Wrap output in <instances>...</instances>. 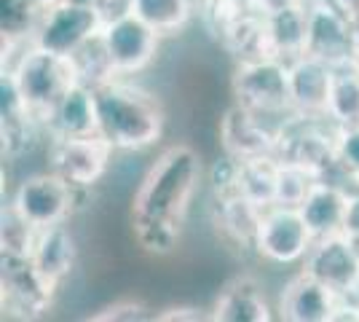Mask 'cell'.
Here are the masks:
<instances>
[{
    "label": "cell",
    "instance_id": "obj_31",
    "mask_svg": "<svg viewBox=\"0 0 359 322\" xmlns=\"http://www.w3.org/2000/svg\"><path fill=\"white\" fill-rule=\"evenodd\" d=\"M338 169L354 183L359 175V126H344L338 132ZM357 188V185H354Z\"/></svg>",
    "mask_w": 359,
    "mask_h": 322
},
{
    "label": "cell",
    "instance_id": "obj_36",
    "mask_svg": "<svg viewBox=\"0 0 359 322\" xmlns=\"http://www.w3.org/2000/svg\"><path fill=\"white\" fill-rule=\"evenodd\" d=\"M35 3H38V6H41V11H48V8H54V6H60L62 0H35Z\"/></svg>",
    "mask_w": 359,
    "mask_h": 322
},
{
    "label": "cell",
    "instance_id": "obj_10",
    "mask_svg": "<svg viewBox=\"0 0 359 322\" xmlns=\"http://www.w3.org/2000/svg\"><path fill=\"white\" fill-rule=\"evenodd\" d=\"M57 285H51L30 258L0 255V304L8 317L35 320L54 307Z\"/></svg>",
    "mask_w": 359,
    "mask_h": 322
},
{
    "label": "cell",
    "instance_id": "obj_33",
    "mask_svg": "<svg viewBox=\"0 0 359 322\" xmlns=\"http://www.w3.org/2000/svg\"><path fill=\"white\" fill-rule=\"evenodd\" d=\"M346 236L354 239V245L359 247V188L351 191L348 196V207H346V217H344V229H341Z\"/></svg>",
    "mask_w": 359,
    "mask_h": 322
},
{
    "label": "cell",
    "instance_id": "obj_32",
    "mask_svg": "<svg viewBox=\"0 0 359 322\" xmlns=\"http://www.w3.org/2000/svg\"><path fill=\"white\" fill-rule=\"evenodd\" d=\"M153 320H158V322H175V320L198 322V320H212V314H204V309H198V307H169V309H161L158 314H153Z\"/></svg>",
    "mask_w": 359,
    "mask_h": 322
},
{
    "label": "cell",
    "instance_id": "obj_30",
    "mask_svg": "<svg viewBox=\"0 0 359 322\" xmlns=\"http://www.w3.org/2000/svg\"><path fill=\"white\" fill-rule=\"evenodd\" d=\"M148 307L137 298H118L105 309H100L97 314H91V322H140L148 320Z\"/></svg>",
    "mask_w": 359,
    "mask_h": 322
},
{
    "label": "cell",
    "instance_id": "obj_13",
    "mask_svg": "<svg viewBox=\"0 0 359 322\" xmlns=\"http://www.w3.org/2000/svg\"><path fill=\"white\" fill-rule=\"evenodd\" d=\"M303 271L316 276L322 285H327L341 298L351 295L359 279V247L344 231L316 236L314 247L309 250L303 261Z\"/></svg>",
    "mask_w": 359,
    "mask_h": 322
},
{
    "label": "cell",
    "instance_id": "obj_12",
    "mask_svg": "<svg viewBox=\"0 0 359 322\" xmlns=\"http://www.w3.org/2000/svg\"><path fill=\"white\" fill-rule=\"evenodd\" d=\"M306 54L332 67L357 60V27L332 0H309Z\"/></svg>",
    "mask_w": 359,
    "mask_h": 322
},
{
    "label": "cell",
    "instance_id": "obj_17",
    "mask_svg": "<svg viewBox=\"0 0 359 322\" xmlns=\"http://www.w3.org/2000/svg\"><path fill=\"white\" fill-rule=\"evenodd\" d=\"M212 320L217 322H269L273 320V309L263 293V285L250 274L233 276L225 282L215 307Z\"/></svg>",
    "mask_w": 359,
    "mask_h": 322
},
{
    "label": "cell",
    "instance_id": "obj_35",
    "mask_svg": "<svg viewBox=\"0 0 359 322\" xmlns=\"http://www.w3.org/2000/svg\"><path fill=\"white\" fill-rule=\"evenodd\" d=\"M341 11L351 16V22H354V27H359V0H332Z\"/></svg>",
    "mask_w": 359,
    "mask_h": 322
},
{
    "label": "cell",
    "instance_id": "obj_5",
    "mask_svg": "<svg viewBox=\"0 0 359 322\" xmlns=\"http://www.w3.org/2000/svg\"><path fill=\"white\" fill-rule=\"evenodd\" d=\"M338 132L341 126L330 116H309V113H292L279 135L273 156L285 164H298L311 169L319 177L338 175Z\"/></svg>",
    "mask_w": 359,
    "mask_h": 322
},
{
    "label": "cell",
    "instance_id": "obj_26",
    "mask_svg": "<svg viewBox=\"0 0 359 322\" xmlns=\"http://www.w3.org/2000/svg\"><path fill=\"white\" fill-rule=\"evenodd\" d=\"M41 231L32 226L25 215L8 201L3 207V223H0V255H16L30 258Z\"/></svg>",
    "mask_w": 359,
    "mask_h": 322
},
{
    "label": "cell",
    "instance_id": "obj_18",
    "mask_svg": "<svg viewBox=\"0 0 359 322\" xmlns=\"http://www.w3.org/2000/svg\"><path fill=\"white\" fill-rule=\"evenodd\" d=\"M290 65V94L295 113L309 116H327V97L332 83V65L303 54Z\"/></svg>",
    "mask_w": 359,
    "mask_h": 322
},
{
    "label": "cell",
    "instance_id": "obj_19",
    "mask_svg": "<svg viewBox=\"0 0 359 322\" xmlns=\"http://www.w3.org/2000/svg\"><path fill=\"white\" fill-rule=\"evenodd\" d=\"M351 185L338 183V180H327L319 177L311 194L298 210L306 217L309 229L314 231V236H327V234H338L344 229L346 207H348V196H351Z\"/></svg>",
    "mask_w": 359,
    "mask_h": 322
},
{
    "label": "cell",
    "instance_id": "obj_23",
    "mask_svg": "<svg viewBox=\"0 0 359 322\" xmlns=\"http://www.w3.org/2000/svg\"><path fill=\"white\" fill-rule=\"evenodd\" d=\"M129 11L161 38H172L191 27L198 16V0H129Z\"/></svg>",
    "mask_w": 359,
    "mask_h": 322
},
{
    "label": "cell",
    "instance_id": "obj_6",
    "mask_svg": "<svg viewBox=\"0 0 359 322\" xmlns=\"http://www.w3.org/2000/svg\"><path fill=\"white\" fill-rule=\"evenodd\" d=\"M314 239V231L309 229L298 207L273 204L260 217L255 234V253L273 266H298L306 261Z\"/></svg>",
    "mask_w": 359,
    "mask_h": 322
},
{
    "label": "cell",
    "instance_id": "obj_3",
    "mask_svg": "<svg viewBox=\"0 0 359 322\" xmlns=\"http://www.w3.org/2000/svg\"><path fill=\"white\" fill-rule=\"evenodd\" d=\"M11 81H14L16 92L22 97L25 107L32 113V119L43 123L46 135H48V121L51 113L57 110L62 97L73 89L78 81L75 65L70 57H62L54 51L27 43L8 67H3Z\"/></svg>",
    "mask_w": 359,
    "mask_h": 322
},
{
    "label": "cell",
    "instance_id": "obj_38",
    "mask_svg": "<svg viewBox=\"0 0 359 322\" xmlns=\"http://www.w3.org/2000/svg\"><path fill=\"white\" fill-rule=\"evenodd\" d=\"M354 185H357V188H359V175H357V180H354Z\"/></svg>",
    "mask_w": 359,
    "mask_h": 322
},
{
    "label": "cell",
    "instance_id": "obj_2",
    "mask_svg": "<svg viewBox=\"0 0 359 322\" xmlns=\"http://www.w3.org/2000/svg\"><path fill=\"white\" fill-rule=\"evenodd\" d=\"M91 92L100 135L116 148V154H140L161 140L166 116L156 94L121 76L94 86Z\"/></svg>",
    "mask_w": 359,
    "mask_h": 322
},
{
    "label": "cell",
    "instance_id": "obj_37",
    "mask_svg": "<svg viewBox=\"0 0 359 322\" xmlns=\"http://www.w3.org/2000/svg\"><path fill=\"white\" fill-rule=\"evenodd\" d=\"M354 298H359V279H357V285H354V293H351Z\"/></svg>",
    "mask_w": 359,
    "mask_h": 322
},
{
    "label": "cell",
    "instance_id": "obj_28",
    "mask_svg": "<svg viewBox=\"0 0 359 322\" xmlns=\"http://www.w3.org/2000/svg\"><path fill=\"white\" fill-rule=\"evenodd\" d=\"M100 35H102V32H100ZM100 35L70 57L75 65V73H78V81L86 83V86H91V89L100 86V83H105V81H110V78H116L113 65H110V60H107L105 43H102Z\"/></svg>",
    "mask_w": 359,
    "mask_h": 322
},
{
    "label": "cell",
    "instance_id": "obj_4",
    "mask_svg": "<svg viewBox=\"0 0 359 322\" xmlns=\"http://www.w3.org/2000/svg\"><path fill=\"white\" fill-rule=\"evenodd\" d=\"M231 92L233 102L252 110L276 129H282V123L295 113L290 94V65L276 57L236 62Z\"/></svg>",
    "mask_w": 359,
    "mask_h": 322
},
{
    "label": "cell",
    "instance_id": "obj_14",
    "mask_svg": "<svg viewBox=\"0 0 359 322\" xmlns=\"http://www.w3.org/2000/svg\"><path fill=\"white\" fill-rule=\"evenodd\" d=\"M276 135H279L276 126L263 121L260 116L241 107L239 102H233L220 119V145L225 154L239 159V161L273 156Z\"/></svg>",
    "mask_w": 359,
    "mask_h": 322
},
{
    "label": "cell",
    "instance_id": "obj_24",
    "mask_svg": "<svg viewBox=\"0 0 359 322\" xmlns=\"http://www.w3.org/2000/svg\"><path fill=\"white\" fill-rule=\"evenodd\" d=\"M327 116L344 126H359V65L346 62L332 67Z\"/></svg>",
    "mask_w": 359,
    "mask_h": 322
},
{
    "label": "cell",
    "instance_id": "obj_34",
    "mask_svg": "<svg viewBox=\"0 0 359 322\" xmlns=\"http://www.w3.org/2000/svg\"><path fill=\"white\" fill-rule=\"evenodd\" d=\"M266 14L271 11H279V8H287V6H298V3H309V0H255Z\"/></svg>",
    "mask_w": 359,
    "mask_h": 322
},
{
    "label": "cell",
    "instance_id": "obj_25",
    "mask_svg": "<svg viewBox=\"0 0 359 322\" xmlns=\"http://www.w3.org/2000/svg\"><path fill=\"white\" fill-rule=\"evenodd\" d=\"M276 175H279V159L276 156H260L250 161H239V188L250 201L260 210H269L276 204Z\"/></svg>",
    "mask_w": 359,
    "mask_h": 322
},
{
    "label": "cell",
    "instance_id": "obj_29",
    "mask_svg": "<svg viewBox=\"0 0 359 322\" xmlns=\"http://www.w3.org/2000/svg\"><path fill=\"white\" fill-rule=\"evenodd\" d=\"M319 175L311 169H303L298 164H285L279 161V175H276V204H287V207H300L306 196L311 194Z\"/></svg>",
    "mask_w": 359,
    "mask_h": 322
},
{
    "label": "cell",
    "instance_id": "obj_27",
    "mask_svg": "<svg viewBox=\"0 0 359 322\" xmlns=\"http://www.w3.org/2000/svg\"><path fill=\"white\" fill-rule=\"evenodd\" d=\"M41 16L43 11L35 0H3V38L16 43H32Z\"/></svg>",
    "mask_w": 359,
    "mask_h": 322
},
{
    "label": "cell",
    "instance_id": "obj_21",
    "mask_svg": "<svg viewBox=\"0 0 359 322\" xmlns=\"http://www.w3.org/2000/svg\"><path fill=\"white\" fill-rule=\"evenodd\" d=\"M83 135H100L97 102H94L91 86L75 83L73 89L62 97L57 110L51 113L48 137H83Z\"/></svg>",
    "mask_w": 359,
    "mask_h": 322
},
{
    "label": "cell",
    "instance_id": "obj_8",
    "mask_svg": "<svg viewBox=\"0 0 359 322\" xmlns=\"http://www.w3.org/2000/svg\"><path fill=\"white\" fill-rule=\"evenodd\" d=\"M100 38L105 43L113 73L121 78H135L145 73L156 62L158 43H161V35L132 11H121V14L110 16Z\"/></svg>",
    "mask_w": 359,
    "mask_h": 322
},
{
    "label": "cell",
    "instance_id": "obj_20",
    "mask_svg": "<svg viewBox=\"0 0 359 322\" xmlns=\"http://www.w3.org/2000/svg\"><path fill=\"white\" fill-rule=\"evenodd\" d=\"M30 261L35 263V269L51 285L62 288V282L73 274L75 263H78V247H75V239L70 229H67V223L41 229Z\"/></svg>",
    "mask_w": 359,
    "mask_h": 322
},
{
    "label": "cell",
    "instance_id": "obj_7",
    "mask_svg": "<svg viewBox=\"0 0 359 322\" xmlns=\"http://www.w3.org/2000/svg\"><path fill=\"white\" fill-rule=\"evenodd\" d=\"M105 22V11H100L97 6L62 0L60 6L48 8L41 16L35 35H32V43L46 51L62 54V57H73L75 51H81L102 32Z\"/></svg>",
    "mask_w": 359,
    "mask_h": 322
},
{
    "label": "cell",
    "instance_id": "obj_9",
    "mask_svg": "<svg viewBox=\"0 0 359 322\" xmlns=\"http://www.w3.org/2000/svg\"><path fill=\"white\" fill-rule=\"evenodd\" d=\"M116 148L102 135L48 137V169L57 172L75 191H89L110 169Z\"/></svg>",
    "mask_w": 359,
    "mask_h": 322
},
{
    "label": "cell",
    "instance_id": "obj_16",
    "mask_svg": "<svg viewBox=\"0 0 359 322\" xmlns=\"http://www.w3.org/2000/svg\"><path fill=\"white\" fill-rule=\"evenodd\" d=\"M263 213L266 210H260L255 201L247 199L239 188L212 194V226H217L225 242L239 247L241 253L255 250V234Z\"/></svg>",
    "mask_w": 359,
    "mask_h": 322
},
{
    "label": "cell",
    "instance_id": "obj_11",
    "mask_svg": "<svg viewBox=\"0 0 359 322\" xmlns=\"http://www.w3.org/2000/svg\"><path fill=\"white\" fill-rule=\"evenodd\" d=\"M75 194L78 191L73 185L48 169V172H35L16 185L11 204L41 231L67 223V217L73 213Z\"/></svg>",
    "mask_w": 359,
    "mask_h": 322
},
{
    "label": "cell",
    "instance_id": "obj_1",
    "mask_svg": "<svg viewBox=\"0 0 359 322\" xmlns=\"http://www.w3.org/2000/svg\"><path fill=\"white\" fill-rule=\"evenodd\" d=\"M201 177V159L185 142L169 145L156 156L132 201V229L137 245L145 253H175Z\"/></svg>",
    "mask_w": 359,
    "mask_h": 322
},
{
    "label": "cell",
    "instance_id": "obj_15",
    "mask_svg": "<svg viewBox=\"0 0 359 322\" xmlns=\"http://www.w3.org/2000/svg\"><path fill=\"white\" fill-rule=\"evenodd\" d=\"M341 295L322 285L309 271L295 274L282 290L279 317L287 322H332Z\"/></svg>",
    "mask_w": 359,
    "mask_h": 322
},
{
    "label": "cell",
    "instance_id": "obj_22",
    "mask_svg": "<svg viewBox=\"0 0 359 322\" xmlns=\"http://www.w3.org/2000/svg\"><path fill=\"white\" fill-rule=\"evenodd\" d=\"M306 32H309V3L287 6L269 14V43L276 60L292 62L303 57Z\"/></svg>",
    "mask_w": 359,
    "mask_h": 322
}]
</instances>
